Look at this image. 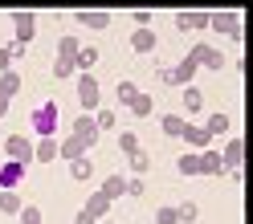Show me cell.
I'll list each match as a JSON object with an SVG mask.
<instances>
[{
  "label": "cell",
  "mask_w": 253,
  "mask_h": 224,
  "mask_svg": "<svg viewBox=\"0 0 253 224\" xmlns=\"http://www.w3.org/2000/svg\"><path fill=\"white\" fill-rule=\"evenodd\" d=\"M37 126H53V106H49V110H41V114H37Z\"/></svg>",
  "instance_id": "1"
}]
</instances>
